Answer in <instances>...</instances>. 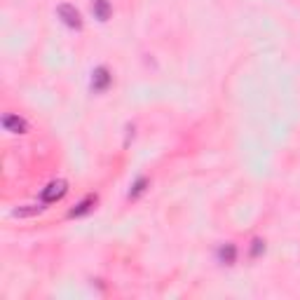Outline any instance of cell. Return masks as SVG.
<instances>
[{
  "label": "cell",
  "instance_id": "obj_1",
  "mask_svg": "<svg viewBox=\"0 0 300 300\" xmlns=\"http://www.w3.org/2000/svg\"><path fill=\"white\" fill-rule=\"evenodd\" d=\"M66 190H68V183L66 181H52L50 186L42 190V202L45 204H52V202H57V199H61L63 195H66Z\"/></svg>",
  "mask_w": 300,
  "mask_h": 300
},
{
  "label": "cell",
  "instance_id": "obj_2",
  "mask_svg": "<svg viewBox=\"0 0 300 300\" xmlns=\"http://www.w3.org/2000/svg\"><path fill=\"white\" fill-rule=\"evenodd\" d=\"M57 12H59V17H61L71 29H80V26H82V21H80V12L75 10L73 5H59Z\"/></svg>",
  "mask_w": 300,
  "mask_h": 300
},
{
  "label": "cell",
  "instance_id": "obj_3",
  "mask_svg": "<svg viewBox=\"0 0 300 300\" xmlns=\"http://www.w3.org/2000/svg\"><path fill=\"white\" fill-rule=\"evenodd\" d=\"M3 127H5L7 131H12V134H26V129H29L26 120H21L19 115H12V113H7L5 118H3Z\"/></svg>",
  "mask_w": 300,
  "mask_h": 300
},
{
  "label": "cell",
  "instance_id": "obj_4",
  "mask_svg": "<svg viewBox=\"0 0 300 300\" xmlns=\"http://www.w3.org/2000/svg\"><path fill=\"white\" fill-rule=\"evenodd\" d=\"M108 82H110V75H108L106 68H99L94 73V89H106Z\"/></svg>",
  "mask_w": 300,
  "mask_h": 300
},
{
  "label": "cell",
  "instance_id": "obj_5",
  "mask_svg": "<svg viewBox=\"0 0 300 300\" xmlns=\"http://www.w3.org/2000/svg\"><path fill=\"white\" fill-rule=\"evenodd\" d=\"M108 10H110L108 0H94V12H97V17L101 19V21L108 19Z\"/></svg>",
  "mask_w": 300,
  "mask_h": 300
},
{
  "label": "cell",
  "instance_id": "obj_6",
  "mask_svg": "<svg viewBox=\"0 0 300 300\" xmlns=\"http://www.w3.org/2000/svg\"><path fill=\"white\" fill-rule=\"evenodd\" d=\"M89 204H94V197H87L85 202H80L78 209L71 211V216H80V214H85V211H89Z\"/></svg>",
  "mask_w": 300,
  "mask_h": 300
},
{
  "label": "cell",
  "instance_id": "obj_7",
  "mask_svg": "<svg viewBox=\"0 0 300 300\" xmlns=\"http://www.w3.org/2000/svg\"><path fill=\"white\" fill-rule=\"evenodd\" d=\"M40 211V206H31V209H17L14 211V216H19V218H26V216H33V214H38Z\"/></svg>",
  "mask_w": 300,
  "mask_h": 300
}]
</instances>
